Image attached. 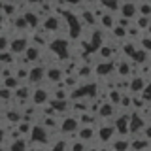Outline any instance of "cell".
<instances>
[{
    "mask_svg": "<svg viewBox=\"0 0 151 151\" xmlns=\"http://www.w3.org/2000/svg\"><path fill=\"white\" fill-rule=\"evenodd\" d=\"M63 17L70 27V36H72L74 40H78L79 34H81V28H83V23H81V19H79V15H76L74 12H64Z\"/></svg>",
    "mask_w": 151,
    "mask_h": 151,
    "instance_id": "1",
    "label": "cell"
},
{
    "mask_svg": "<svg viewBox=\"0 0 151 151\" xmlns=\"http://www.w3.org/2000/svg\"><path fill=\"white\" fill-rule=\"evenodd\" d=\"M102 45H104V32H102V28H96L94 32H91L89 40L83 42V49L85 51H91V53H94V51H100Z\"/></svg>",
    "mask_w": 151,
    "mask_h": 151,
    "instance_id": "2",
    "label": "cell"
},
{
    "mask_svg": "<svg viewBox=\"0 0 151 151\" xmlns=\"http://www.w3.org/2000/svg\"><path fill=\"white\" fill-rule=\"evenodd\" d=\"M49 49L57 55V59H60V60L68 59V42H66L64 38H57V40H53L49 44Z\"/></svg>",
    "mask_w": 151,
    "mask_h": 151,
    "instance_id": "3",
    "label": "cell"
},
{
    "mask_svg": "<svg viewBox=\"0 0 151 151\" xmlns=\"http://www.w3.org/2000/svg\"><path fill=\"white\" fill-rule=\"evenodd\" d=\"M28 45H30V42H28L25 36H15L13 40H9V53H13V55H21L23 53L25 55Z\"/></svg>",
    "mask_w": 151,
    "mask_h": 151,
    "instance_id": "4",
    "label": "cell"
},
{
    "mask_svg": "<svg viewBox=\"0 0 151 151\" xmlns=\"http://www.w3.org/2000/svg\"><path fill=\"white\" fill-rule=\"evenodd\" d=\"M119 13H121V17H125V19H136L138 17V2H121V6H119Z\"/></svg>",
    "mask_w": 151,
    "mask_h": 151,
    "instance_id": "5",
    "label": "cell"
},
{
    "mask_svg": "<svg viewBox=\"0 0 151 151\" xmlns=\"http://www.w3.org/2000/svg\"><path fill=\"white\" fill-rule=\"evenodd\" d=\"M30 142H34L38 145H44L47 142V130L44 125H34L30 130Z\"/></svg>",
    "mask_w": 151,
    "mask_h": 151,
    "instance_id": "6",
    "label": "cell"
},
{
    "mask_svg": "<svg viewBox=\"0 0 151 151\" xmlns=\"http://www.w3.org/2000/svg\"><path fill=\"white\" fill-rule=\"evenodd\" d=\"M45 79V68L42 64H34V66H30V72H28V83H32V85H38V83H42Z\"/></svg>",
    "mask_w": 151,
    "mask_h": 151,
    "instance_id": "7",
    "label": "cell"
},
{
    "mask_svg": "<svg viewBox=\"0 0 151 151\" xmlns=\"http://www.w3.org/2000/svg\"><path fill=\"white\" fill-rule=\"evenodd\" d=\"M78 127H79V119H78V115H76V117H64V119L60 121L59 129H60L63 134H74V132L78 130Z\"/></svg>",
    "mask_w": 151,
    "mask_h": 151,
    "instance_id": "8",
    "label": "cell"
},
{
    "mask_svg": "<svg viewBox=\"0 0 151 151\" xmlns=\"http://www.w3.org/2000/svg\"><path fill=\"white\" fill-rule=\"evenodd\" d=\"M45 79L49 83H59L64 79V72L63 68H59V66H49V68H45Z\"/></svg>",
    "mask_w": 151,
    "mask_h": 151,
    "instance_id": "9",
    "label": "cell"
},
{
    "mask_svg": "<svg viewBox=\"0 0 151 151\" xmlns=\"http://www.w3.org/2000/svg\"><path fill=\"white\" fill-rule=\"evenodd\" d=\"M47 100H49V91H47L45 87H36L34 91H32V104L42 106V104H45Z\"/></svg>",
    "mask_w": 151,
    "mask_h": 151,
    "instance_id": "10",
    "label": "cell"
},
{
    "mask_svg": "<svg viewBox=\"0 0 151 151\" xmlns=\"http://www.w3.org/2000/svg\"><path fill=\"white\" fill-rule=\"evenodd\" d=\"M42 27H44V32H55L60 28V17L59 15H49L42 21Z\"/></svg>",
    "mask_w": 151,
    "mask_h": 151,
    "instance_id": "11",
    "label": "cell"
},
{
    "mask_svg": "<svg viewBox=\"0 0 151 151\" xmlns=\"http://www.w3.org/2000/svg\"><path fill=\"white\" fill-rule=\"evenodd\" d=\"M129 123H130V117L129 115H119L113 123V127H115V132H119L121 136L129 134Z\"/></svg>",
    "mask_w": 151,
    "mask_h": 151,
    "instance_id": "12",
    "label": "cell"
},
{
    "mask_svg": "<svg viewBox=\"0 0 151 151\" xmlns=\"http://www.w3.org/2000/svg\"><path fill=\"white\" fill-rule=\"evenodd\" d=\"M113 134H115V127L113 125H102L100 129H98V132H96V136L100 138V142H110L111 138H113Z\"/></svg>",
    "mask_w": 151,
    "mask_h": 151,
    "instance_id": "13",
    "label": "cell"
},
{
    "mask_svg": "<svg viewBox=\"0 0 151 151\" xmlns=\"http://www.w3.org/2000/svg\"><path fill=\"white\" fill-rule=\"evenodd\" d=\"M111 70H113V63H111V60H100V63L96 64V68H94V72H96V76L104 78V76H110Z\"/></svg>",
    "mask_w": 151,
    "mask_h": 151,
    "instance_id": "14",
    "label": "cell"
},
{
    "mask_svg": "<svg viewBox=\"0 0 151 151\" xmlns=\"http://www.w3.org/2000/svg\"><path fill=\"white\" fill-rule=\"evenodd\" d=\"M113 115H115V106L110 102H102L100 110H98V117L100 119H111Z\"/></svg>",
    "mask_w": 151,
    "mask_h": 151,
    "instance_id": "15",
    "label": "cell"
},
{
    "mask_svg": "<svg viewBox=\"0 0 151 151\" xmlns=\"http://www.w3.org/2000/svg\"><path fill=\"white\" fill-rule=\"evenodd\" d=\"M13 96L25 102L27 98H32V89L28 87V85H19V87L15 89V91H13Z\"/></svg>",
    "mask_w": 151,
    "mask_h": 151,
    "instance_id": "16",
    "label": "cell"
},
{
    "mask_svg": "<svg viewBox=\"0 0 151 151\" xmlns=\"http://www.w3.org/2000/svg\"><path fill=\"white\" fill-rule=\"evenodd\" d=\"M144 127H145V123H144V119H142L138 113L130 117V123H129V132H132V134H134V132H140L142 129H144Z\"/></svg>",
    "mask_w": 151,
    "mask_h": 151,
    "instance_id": "17",
    "label": "cell"
},
{
    "mask_svg": "<svg viewBox=\"0 0 151 151\" xmlns=\"http://www.w3.org/2000/svg\"><path fill=\"white\" fill-rule=\"evenodd\" d=\"M144 87H145V79L142 78V76L132 78L130 83H129V91H132V93H142V91H144Z\"/></svg>",
    "mask_w": 151,
    "mask_h": 151,
    "instance_id": "18",
    "label": "cell"
},
{
    "mask_svg": "<svg viewBox=\"0 0 151 151\" xmlns=\"http://www.w3.org/2000/svg\"><path fill=\"white\" fill-rule=\"evenodd\" d=\"M38 59H40V49L30 44L28 49L25 51V60H28V63H38Z\"/></svg>",
    "mask_w": 151,
    "mask_h": 151,
    "instance_id": "19",
    "label": "cell"
},
{
    "mask_svg": "<svg viewBox=\"0 0 151 151\" xmlns=\"http://www.w3.org/2000/svg\"><path fill=\"white\" fill-rule=\"evenodd\" d=\"M23 17H25L27 25L30 27V28H36L38 25H40V15H38L36 12H25V13H23Z\"/></svg>",
    "mask_w": 151,
    "mask_h": 151,
    "instance_id": "20",
    "label": "cell"
},
{
    "mask_svg": "<svg viewBox=\"0 0 151 151\" xmlns=\"http://www.w3.org/2000/svg\"><path fill=\"white\" fill-rule=\"evenodd\" d=\"M98 21H100V25L106 28V30H111V28L115 27V19H113L111 13H106V12H104V13H102V17L98 19Z\"/></svg>",
    "mask_w": 151,
    "mask_h": 151,
    "instance_id": "21",
    "label": "cell"
},
{
    "mask_svg": "<svg viewBox=\"0 0 151 151\" xmlns=\"http://www.w3.org/2000/svg\"><path fill=\"white\" fill-rule=\"evenodd\" d=\"M94 134H96V132L93 130V127H85V129H81L78 132V136H79V142H91L93 138H94Z\"/></svg>",
    "mask_w": 151,
    "mask_h": 151,
    "instance_id": "22",
    "label": "cell"
},
{
    "mask_svg": "<svg viewBox=\"0 0 151 151\" xmlns=\"http://www.w3.org/2000/svg\"><path fill=\"white\" fill-rule=\"evenodd\" d=\"M98 55L102 57V60H111V57L115 55V47L113 45H102L100 51H98Z\"/></svg>",
    "mask_w": 151,
    "mask_h": 151,
    "instance_id": "23",
    "label": "cell"
},
{
    "mask_svg": "<svg viewBox=\"0 0 151 151\" xmlns=\"http://www.w3.org/2000/svg\"><path fill=\"white\" fill-rule=\"evenodd\" d=\"M111 147H113V151H130V142L127 140V138H123V140H115Z\"/></svg>",
    "mask_w": 151,
    "mask_h": 151,
    "instance_id": "24",
    "label": "cell"
},
{
    "mask_svg": "<svg viewBox=\"0 0 151 151\" xmlns=\"http://www.w3.org/2000/svg\"><path fill=\"white\" fill-rule=\"evenodd\" d=\"M147 57H149V53L140 47V49L134 53V57H132V60H134L136 64H145V63H147Z\"/></svg>",
    "mask_w": 151,
    "mask_h": 151,
    "instance_id": "25",
    "label": "cell"
},
{
    "mask_svg": "<svg viewBox=\"0 0 151 151\" xmlns=\"http://www.w3.org/2000/svg\"><path fill=\"white\" fill-rule=\"evenodd\" d=\"M138 15L151 19V4L149 2H138Z\"/></svg>",
    "mask_w": 151,
    "mask_h": 151,
    "instance_id": "26",
    "label": "cell"
},
{
    "mask_svg": "<svg viewBox=\"0 0 151 151\" xmlns=\"http://www.w3.org/2000/svg\"><path fill=\"white\" fill-rule=\"evenodd\" d=\"M117 74H119L121 78H127V76L130 74V64L127 63V60H121V63H117Z\"/></svg>",
    "mask_w": 151,
    "mask_h": 151,
    "instance_id": "27",
    "label": "cell"
},
{
    "mask_svg": "<svg viewBox=\"0 0 151 151\" xmlns=\"http://www.w3.org/2000/svg\"><path fill=\"white\" fill-rule=\"evenodd\" d=\"M13 27H15V30H27V28H28V25H27V21H25L23 15H15V17H13Z\"/></svg>",
    "mask_w": 151,
    "mask_h": 151,
    "instance_id": "28",
    "label": "cell"
},
{
    "mask_svg": "<svg viewBox=\"0 0 151 151\" xmlns=\"http://www.w3.org/2000/svg\"><path fill=\"white\" fill-rule=\"evenodd\" d=\"M9 151H27V142L23 140V138L13 140L12 145H9Z\"/></svg>",
    "mask_w": 151,
    "mask_h": 151,
    "instance_id": "29",
    "label": "cell"
},
{
    "mask_svg": "<svg viewBox=\"0 0 151 151\" xmlns=\"http://www.w3.org/2000/svg\"><path fill=\"white\" fill-rule=\"evenodd\" d=\"M149 25H151V19H149V17H142V15H138V17H136V23H134V27L138 28V30H140V28H145V30H147V28H149Z\"/></svg>",
    "mask_w": 151,
    "mask_h": 151,
    "instance_id": "30",
    "label": "cell"
},
{
    "mask_svg": "<svg viewBox=\"0 0 151 151\" xmlns=\"http://www.w3.org/2000/svg\"><path fill=\"white\" fill-rule=\"evenodd\" d=\"M147 144H149V140H132L130 142V149L132 151H142V149L147 147Z\"/></svg>",
    "mask_w": 151,
    "mask_h": 151,
    "instance_id": "31",
    "label": "cell"
},
{
    "mask_svg": "<svg viewBox=\"0 0 151 151\" xmlns=\"http://www.w3.org/2000/svg\"><path fill=\"white\" fill-rule=\"evenodd\" d=\"M108 96H110V104H113V106H115V104H119L121 102V91L119 89H111V91H108Z\"/></svg>",
    "mask_w": 151,
    "mask_h": 151,
    "instance_id": "32",
    "label": "cell"
},
{
    "mask_svg": "<svg viewBox=\"0 0 151 151\" xmlns=\"http://www.w3.org/2000/svg\"><path fill=\"white\" fill-rule=\"evenodd\" d=\"M136 51H138V47L134 45V42H127V44L123 45V53H125L127 57H130V59L134 57V53H136Z\"/></svg>",
    "mask_w": 151,
    "mask_h": 151,
    "instance_id": "33",
    "label": "cell"
},
{
    "mask_svg": "<svg viewBox=\"0 0 151 151\" xmlns=\"http://www.w3.org/2000/svg\"><path fill=\"white\" fill-rule=\"evenodd\" d=\"M72 110H74V111H78L79 115H81V113H87V111H89V108H87V104L81 102V100H74Z\"/></svg>",
    "mask_w": 151,
    "mask_h": 151,
    "instance_id": "34",
    "label": "cell"
},
{
    "mask_svg": "<svg viewBox=\"0 0 151 151\" xmlns=\"http://www.w3.org/2000/svg\"><path fill=\"white\" fill-rule=\"evenodd\" d=\"M140 94H142V100H144V102L151 104V81H149V83H145L144 91H142Z\"/></svg>",
    "mask_w": 151,
    "mask_h": 151,
    "instance_id": "35",
    "label": "cell"
},
{
    "mask_svg": "<svg viewBox=\"0 0 151 151\" xmlns=\"http://www.w3.org/2000/svg\"><path fill=\"white\" fill-rule=\"evenodd\" d=\"M0 64H13V53H9V51H4V53H0Z\"/></svg>",
    "mask_w": 151,
    "mask_h": 151,
    "instance_id": "36",
    "label": "cell"
},
{
    "mask_svg": "<svg viewBox=\"0 0 151 151\" xmlns=\"http://www.w3.org/2000/svg\"><path fill=\"white\" fill-rule=\"evenodd\" d=\"M78 119H79V123H83V125H93L94 115L87 111V113H81V115H78Z\"/></svg>",
    "mask_w": 151,
    "mask_h": 151,
    "instance_id": "37",
    "label": "cell"
},
{
    "mask_svg": "<svg viewBox=\"0 0 151 151\" xmlns=\"http://www.w3.org/2000/svg\"><path fill=\"white\" fill-rule=\"evenodd\" d=\"M15 4H8V2H4V6H2V13L4 15H17L15 13Z\"/></svg>",
    "mask_w": 151,
    "mask_h": 151,
    "instance_id": "38",
    "label": "cell"
},
{
    "mask_svg": "<svg viewBox=\"0 0 151 151\" xmlns=\"http://www.w3.org/2000/svg\"><path fill=\"white\" fill-rule=\"evenodd\" d=\"M111 34L115 36V38H125L127 36V28H123V27H119V25H115L111 28Z\"/></svg>",
    "mask_w": 151,
    "mask_h": 151,
    "instance_id": "39",
    "label": "cell"
},
{
    "mask_svg": "<svg viewBox=\"0 0 151 151\" xmlns=\"http://www.w3.org/2000/svg\"><path fill=\"white\" fill-rule=\"evenodd\" d=\"M13 98V91H9L6 87H0V100H12Z\"/></svg>",
    "mask_w": 151,
    "mask_h": 151,
    "instance_id": "40",
    "label": "cell"
},
{
    "mask_svg": "<svg viewBox=\"0 0 151 151\" xmlns=\"http://www.w3.org/2000/svg\"><path fill=\"white\" fill-rule=\"evenodd\" d=\"M68 151H87V149H85V144H83V142H74V144H70Z\"/></svg>",
    "mask_w": 151,
    "mask_h": 151,
    "instance_id": "41",
    "label": "cell"
},
{
    "mask_svg": "<svg viewBox=\"0 0 151 151\" xmlns=\"http://www.w3.org/2000/svg\"><path fill=\"white\" fill-rule=\"evenodd\" d=\"M4 51H9V40L6 36H0V53Z\"/></svg>",
    "mask_w": 151,
    "mask_h": 151,
    "instance_id": "42",
    "label": "cell"
},
{
    "mask_svg": "<svg viewBox=\"0 0 151 151\" xmlns=\"http://www.w3.org/2000/svg\"><path fill=\"white\" fill-rule=\"evenodd\" d=\"M102 6H104V9H110V12H119L121 4L119 2H104Z\"/></svg>",
    "mask_w": 151,
    "mask_h": 151,
    "instance_id": "43",
    "label": "cell"
},
{
    "mask_svg": "<svg viewBox=\"0 0 151 151\" xmlns=\"http://www.w3.org/2000/svg\"><path fill=\"white\" fill-rule=\"evenodd\" d=\"M140 45H142V49H144V51H147V53H149V51H151V38H142Z\"/></svg>",
    "mask_w": 151,
    "mask_h": 151,
    "instance_id": "44",
    "label": "cell"
},
{
    "mask_svg": "<svg viewBox=\"0 0 151 151\" xmlns=\"http://www.w3.org/2000/svg\"><path fill=\"white\" fill-rule=\"evenodd\" d=\"M19 132H21V134H23V132H27V130H30V121H21V123H19V129H17Z\"/></svg>",
    "mask_w": 151,
    "mask_h": 151,
    "instance_id": "45",
    "label": "cell"
},
{
    "mask_svg": "<svg viewBox=\"0 0 151 151\" xmlns=\"http://www.w3.org/2000/svg\"><path fill=\"white\" fill-rule=\"evenodd\" d=\"M89 74H91V66H83V68H79V72H78V76H79V78H87V76Z\"/></svg>",
    "mask_w": 151,
    "mask_h": 151,
    "instance_id": "46",
    "label": "cell"
},
{
    "mask_svg": "<svg viewBox=\"0 0 151 151\" xmlns=\"http://www.w3.org/2000/svg\"><path fill=\"white\" fill-rule=\"evenodd\" d=\"M42 125H44V127H57V121L53 119V117H45Z\"/></svg>",
    "mask_w": 151,
    "mask_h": 151,
    "instance_id": "47",
    "label": "cell"
},
{
    "mask_svg": "<svg viewBox=\"0 0 151 151\" xmlns=\"http://www.w3.org/2000/svg\"><path fill=\"white\" fill-rule=\"evenodd\" d=\"M130 104H132V100H130L129 96H121V102H119V106H123V108H129Z\"/></svg>",
    "mask_w": 151,
    "mask_h": 151,
    "instance_id": "48",
    "label": "cell"
},
{
    "mask_svg": "<svg viewBox=\"0 0 151 151\" xmlns=\"http://www.w3.org/2000/svg\"><path fill=\"white\" fill-rule=\"evenodd\" d=\"M51 151H68V147H66V144H64V142H59V144H57V145H55V147L51 149Z\"/></svg>",
    "mask_w": 151,
    "mask_h": 151,
    "instance_id": "49",
    "label": "cell"
},
{
    "mask_svg": "<svg viewBox=\"0 0 151 151\" xmlns=\"http://www.w3.org/2000/svg\"><path fill=\"white\" fill-rule=\"evenodd\" d=\"M144 100H142V98H138V100H136V98H132V106L136 108V110H140V108H144Z\"/></svg>",
    "mask_w": 151,
    "mask_h": 151,
    "instance_id": "50",
    "label": "cell"
},
{
    "mask_svg": "<svg viewBox=\"0 0 151 151\" xmlns=\"http://www.w3.org/2000/svg\"><path fill=\"white\" fill-rule=\"evenodd\" d=\"M117 25H119V27H123V28H127V27H129V19H125V17H119V19H117Z\"/></svg>",
    "mask_w": 151,
    "mask_h": 151,
    "instance_id": "51",
    "label": "cell"
},
{
    "mask_svg": "<svg viewBox=\"0 0 151 151\" xmlns=\"http://www.w3.org/2000/svg\"><path fill=\"white\" fill-rule=\"evenodd\" d=\"M145 140H151V125L145 127Z\"/></svg>",
    "mask_w": 151,
    "mask_h": 151,
    "instance_id": "52",
    "label": "cell"
},
{
    "mask_svg": "<svg viewBox=\"0 0 151 151\" xmlns=\"http://www.w3.org/2000/svg\"><path fill=\"white\" fill-rule=\"evenodd\" d=\"M6 134H8V130H6V129H0V142L6 138Z\"/></svg>",
    "mask_w": 151,
    "mask_h": 151,
    "instance_id": "53",
    "label": "cell"
},
{
    "mask_svg": "<svg viewBox=\"0 0 151 151\" xmlns=\"http://www.w3.org/2000/svg\"><path fill=\"white\" fill-rule=\"evenodd\" d=\"M2 6H4V2H0V12H2Z\"/></svg>",
    "mask_w": 151,
    "mask_h": 151,
    "instance_id": "54",
    "label": "cell"
},
{
    "mask_svg": "<svg viewBox=\"0 0 151 151\" xmlns=\"http://www.w3.org/2000/svg\"><path fill=\"white\" fill-rule=\"evenodd\" d=\"M87 151H98V149H87Z\"/></svg>",
    "mask_w": 151,
    "mask_h": 151,
    "instance_id": "55",
    "label": "cell"
},
{
    "mask_svg": "<svg viewBox=\"0 0 151 151\" xmlns=\"http://www.w3.org/2000/svg\"><path fill=\"white\" fill-rule=\"evenodd\" d=\"M0 110H2V108H0Z\"/></svg>",
    "mask_w": 151,
    "mask_h": 151,
    "instance_id": "56",
    "label": "cell"
}]
</instances>
